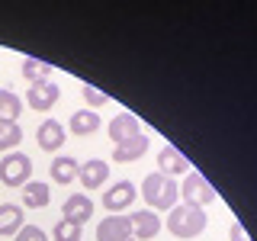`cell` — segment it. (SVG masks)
<instances>
[{
  "mask_svg": "<svg viewBox=\"0 0 257 241\" xmlns=\"http://www.w3.org/2000/svg\"><path fill=\"white\" fill-rule=\"evenodd\" d=\"M135 203V187L128 180H119V183H112V187L103 193V206L112 209V212H119V209H128Z\"/></svg>",
  "mask_w": 257,
  "mask_h": 241,
  "instance_id": "obj_12",
  "label": "cell"
},
{
  "mask_svg": "<svg viewBox=\"0 0 257 241\" xmlns=\"http://www.w3.org/2000/svg\"><path fill=\"white\" fill-rule=\"evenodd\" d=\"M128 225H132V238L151 241V238H158V231H161L164 222H161L158 212H151V209H139V212L128 215Z\"/></svg>",
  "mask_w": 257,
  "mask_h": 241,
  "instance_id": "obj_6",
  "label": "cell"
},
{
  "mask_svg": "<svg viewBox=\"0 0 257 241\" xmlns=\"http://www.w3.org/2000/svg\"><path fill=\"white\" fill-rule=\"evenodd\" d=\"M96 241H135L132 225H128L125 215H106L96 225Z\"/></svg>",
  "mask_w": 257,
  "mask_h": 241,
  "instance_id": "obj_7",
  "label": "cell"
},
{
  "mask_svg": "<svg viewBox=\"0 0 257 241\" xmlns=\"http://www.w3.org/2000/svg\"><path fill=\"white\" fill-rule=\"evenodd\" d=\"M20 228H23V206L4 203V206H0V238L16 235Z\"/></svg>",
  "mask_w": 257,
  "mask_h": 241,
  "instance_id": "obj_15",
  "label": "cell"
},
{
  "mask_svg": "<svg viewBox=\"0 0 257 241\" xmlns=\"http://www.w3.org/2000/svg\"><path fill=\"white\" fill-rule=\"evenodd\" d=\"M206 225H209L206 222V209H199V206L180 203V206L171 209V215H167V228H171L174 238H196Z\"/></svg>",
  "mask_w": 257,
  "mask_h": 241,
  "instance_id": "obj_2",
  "label": "cell"
},
{
  "mask_svg": "<svg viewBox=\"0 0 257 241\" xmlns=\"http://www.w3.org/2000/svg\"><path fill=\"white\" fill-rule=\"evenodd\" d=\"M77 171H80V164H77L74 158H55V161H52V171H48V174H52L55 183H71V180L77 177Z\"/></svg>",
  "mask_w": 257,
  "mask_h": 241,
  "instance_id": "obj_18",
  "label": "cell"
},
{
  "mask_svg": "<svg viewBox=\"0 0 257 241\" xmlns=\"http://www.w3.org/2000/svg\"><path fill=\"white\" fill-rule=\"evenodd\" d=\"M106 177H109V164H106V161H100V158L84 161V164H80V171H77V180L84 183V190L103 187V183H106Z\"/></svg>",
  "mask_w": 257,
  "mask_h": 241,
  "instance_id": "obj_9",
  "label": "cell"
},
{
  "mask_svg": "<svg viewBox=\"0 0 257 241\" xmlns=\"http://www.w3.org/2000/svg\"><path fill=\"white\" fill-rule=\"evenodd\" d=\"M106 132H109V139L116 142V145H122L128 139H135V135H142V123L132 116V112H119V116L109 123Z\"/></svg>",
  "mask_w": 257,
  "mask_h": 241,
  "instance_id": "obj_11",
  "label": "cell"
},
{
  "mask_svg": "<svg viewBox=\"0 0 257 241\" xmlns=\"http://www.w3.org/2000/svg\"><path fill=\"white\" fill-rule=\"evenodd\" d=\"M142 199L148 203L151 212H164V209L171 212L177 206V199H180V183L164 174H148L142 183Z\"/></svg>",
  "mask_w": 257,
  "mask_h": 241,
  "instance_id": "obj_1",
  "label": "cell"
},
{
  "mask_svg": "<svg viewBox=\"0 0 257 241\" xmlns=\"http://www.w3.org/2000/svg\"><path fill=\"white\" fill-rule=\"evenodd\" d=\"M145 151H148V135H135V139H128V142H122V145L112 148V161L128 164V161H139Z\"/></svg>",
  "mask_w": 257,
  "mask_h": 241,
  "instance_id": "obj_14",
  "label": "cell"
},
{
  "mask_svg": "<svg viewBox=\"0 0 257 241\" xmlns=\"http://www.w3.org/2000/svg\"><path fill=\"white\" fill-rule=\"evenodd\" d=\"M180 196H183V203L187 206H209L215 199V190L209 187V180L203 174H196V171H190L187 177H183V183H180Z\"/></svg>",
  "mask_w": 257,
  "mask_h": 241,
  "instance_id": "obj_4",
  "label": "cell"
},
{
  "mask_svg": "<svg viewBox=\"0 0 257 241\" xmlns=\"http://www.w3.org/2000/svg\"><path fill=\"white\" fill-rule=\"evenodd\" d=\"M100 129V116H96L93 109H77L74 116H71V132L74 135H90Z\"/></svg>",
  "mask_w": 257,
  "mask_h": 241,
  "instance_id": "obj_17",
  "label": "cell"
},
{
  "mask_svg": "<svg viewBox=\"0 0 257 241\" xmlns=\"http://www.w3.org/2000/svg\"><path fill=\"white\" fill-rule=\"evenodd\" d=\"M23 74H26L29 84H39V80H48L52 64H45V61H39V58H26V61H23Z\"/></svg>",
  "mask_w": 257,
  "mask_h": 241,
  "instance_id": "obj_21",
  "label": "cell"
},
{
  "mask_svg": "<svg viewBox=\"0 0 257 241\" xmlns=\"http://www.w3.org/2000/svg\"><path fill=\"white\" fill-rule=\"evenodd\" d=\"M32 174V161L23 151H10L0 158V183L4 187H26Z\"/></svg>",
  "mask_w": 257,
  "mask_h": 241,
  "instance_id": "obj_3",
  "label": "cell"
},
{
  "mask_svg": "<svg viewBox=\"0 0 257 241\" xmlns=\"http://www.w3.org/2000/svg\"><path fill=\"white\" fill-rule=\"evenodd\" d=\"M48 183H42V180H29L26 187H23V203H26V209H42V206H48Z\"/></svg>",
  "mask_w": 257,
  "mask_h": 241,
  "instance_id": "obj_16",
  "label": "cell"
},
{
  "mask_svg": "<svg viewBox=\"0 0 257 241\" xmlns=\"http://www.w3.org/2000/svg\"><path fill=\"white\" fill-rule=\"evenodd\" d=\"M58 96H61V90H58V84H55V80L48 77V80H39V84H29L26 103H29L32 109L45 112V109H52L55 103H58Z\"/></svg>",
  "mask_w": 257,
  "mask_h": 241,
  "instance_id": "obj_5",
  "label": "cell"
},
{
  "mask_svg": "<svg viewBox=\"0 0 257 241\" xmlns=\"http://www.w3.org/2000/svg\"><path fill=\"white\" fill-rule=\"evenodd\" d=\"M61 215H64V222H74V225L90 222V215H93V199L87 196V193H74V196L64 199Z\"/></svg>",
  "mask_w": 257,
  "mask_h": 241,
  "instance_id": "obj_8",
  "label": "cell"
},
{
  "mask_svg": "<svg viewBox=\"0 0 257 241\" xmlns=\"http://www.w3.org/2000/svg\"><path fill=\"white\" fill-rule=\"evenodd\" d=\"M231 241H251V238H247V231L241 228L238 222H231Z\"/></svg>",
  "mask_w": 257,
  "mask_h": 241,
  "instance_id": "obj_25",
  "label": "cell"
},
{
  "mask_svg": "<svg viewBox=\"0 0 257 241\" xmlns=\"http://www.w3.org/2000/svg\"><path fill=\"white\" fill-rule=\"evenodd\" d=\"M16 241H48V235L39 225H23V228L16 231Z\"/></svg>",
  "mask_w": 257,
  "mask_h": 241,
  "instance_id": "obj_23",
  "label": "cell"
},
{
  "mask_svg": "<svg viewBox=\"0 0 257 241\" xmlns=\"http://www.w3.org/2000/svg\"><path fill=\"white\" fill-rule=\"evenodd\" d=\"M80 90H84V96H87V103H90V106H103V103L109 100V96L103 93V90H96L93 84H84V87H80Z\"/></svg>",
  "mask_w": 257,
  "mask_h": 241,
  "instance_id": "obj_24",
  "label": "cell"
},
{
  "mask_svg": "<svg viewBox=\"0 0 257 241\" xmlns=\"http://www.w3.org/2000/svg\"><path fill=\"white\" fill-rule=\"evenodd\" d=\"M52 238L55 241H80V238H84V228H80V225H74V222H58V225H55V228H52Z\"/></svg>",
  "mask_w": 257,
  "mask_h": 241,
  "instance_id": "obj_22",
  "label": "cell"
},
{
  "mask_svg": "<svg viewBox=\"0 0 257 241\" xmlns=\"http://www.w3.org/2000/svg\"><path fill=\"white\" fill-rule=\"evenodd\" d=\"M23 112V100L13 90H0V123H16Z\"/></svg>",
  "mask_w": 257,
  "mask_h": 241,
  "instance_id": "obj_19",
  "label": "cell"
},
{
  "mask_svg": "<svg viewBox=\"0 0 257 241\" xmlns=\"http://www.w3.org/2000/svg\"><path fill=\"white\" fill-rule=\"evenodd\" d=\"M36 142H39V148L42 151H58L61 145H64V126L61 123H55V119H45L42 126H39V132H36Z\"/></svg>",
  "mask_w": 257,
  "mask_h": 241,
  "instance_id": "obj_13",
  "label": "cell"
},
{
  "mask_svg": "<svg viewBox=\"0 0 257 241\" xmlns=\"http://www.w3.org/2000/svg\"><path fill=\"white\" fill-rule=\"evenodd\" d=\"M158 174H164V177H171V180H174L177 174H190V161L183 158L177 148L167 145V148L158 151Z\"/></svg>",
  "mask_w": 257,
  "mask_h": 241,
  "instance_id": "obj_10",
  "label": "cell"
},
{
  "mask_svg": "<svg viewBox=\"0 0 257 241\" xmlns=\"http://www.w3.org/2000/svg\"><path fill=\"white\" fill-rule=\"evenodd\" d=\"M20 142H23L20 123H0V151H7V155H10Z\"/></svg>",
  "mask_w": 257,
  "mask_h": 241,
  "instance_id": "obj_20",
  "label": "cell"
}]
</instances>
